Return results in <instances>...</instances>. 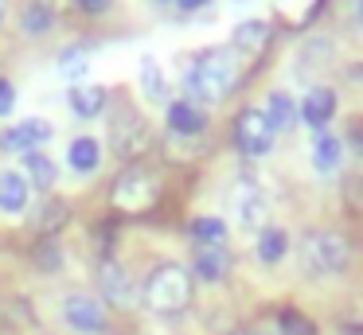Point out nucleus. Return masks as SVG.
I'll return each mask as SVG.
<instances>
[{
  "label": "nucleus",
  "instance_id": "obj_1",
  "mask_svg": "<svg viewBox=\"0 0 363 335\" xmlns=\"http://www.w3.org/2000/svg\"><path fill=\"white\" fill-rule=\"evenodd\" d=\"M188 93L199 101H223L238 82V62H235V51L227 47H211L203 51L196 62L188 67Z\"/></svg>",
  "mask_w": 363,
  "mask_h": 335
},
{
  "label": "nucleus",
  "instance_id": "obj_2",
  "mask_svg": "<svg viewBox=\"0 0 363 335\" xmlns=\"http://www.w3.org/2000/svg\"><path fill=\"white\" fill-rule=\"evenodd\" d=\"M352 261V246L340 230H308L301 238V269L308 277H336Z\"/></svg>",
  "mask_w": 363,
  "mask_h": 335
},
{
  "label": "nucleus",
  "instance_id": "obj_3",
  "mask_svg": "<svg viewBox=\"0 0 363 335\" xmlns=\"http://www.w3.org/2000/svg\"><path fill=\"white\" fill-rule=\"evenodd\" d=\"M145 304L160 316H176L191 304V273L184 265H157L145 280Z\"/></svg>",
  "mask_w": 363,
  "mask_h": 335
},
{
  "label": "nucleus",
  "instance_id": "obj_4",
  "mask_svg": "<svg viewBox=\"0 0 363 335\" xmlns=\"http://www.w3.org/2000/svg\"><path fill=\"white\" fill-rule=\"evenodd\" d=\"M110 144H113V152H118L121 160H137V156H145L152 148L149 121H145L141 113H133V109L118 113L110 121Z\"/></svg>",
  "mask_w": 363,
  "mask_h": 335
},
{
  "label": "nucleus",
  "instance_id": "obj_5",
  "mask_svg": "<svg viewBox=\"0 0 363 335\" xmlns=\"http://www.w3.org/2000/svg\"><path fill=\"white\" fill-rule=\"evenodd\" d=\"M157 195H160L157 176H149V171H141V168H129L118 176L110 199L118 210H149L152 203H157Z\"/></svg>",
  "mask_w": 363,
  "mask_h": 335
},
{
  "label": "nucleus",
  "instance_id": "obj_6",
  "mask_svg": "<svg viewBox=\"0 0 363 335\" xmlns=\"http://www.w3.org/2000/svg\"><path fill=\"white\" fill-rule=\"evenodd\" d=\"M235 144L242 148L246 156H266L274 152V125H269L266 109L250 106L235 117Z\"/></svg>",
  "mask_w": 363,
  "mask_h": 335
},
{
  "label": "nucleus",
  "instance_id": "obj_7",
  "mask_svg": "<svg viewBox=\"0 0 363 335\" xmlns=\"http://www.w3.org/2000/svg\"><path fill=\"white\" fill-rule=\"evenodd\" d=\"M59 312H63V324L79 335H106V327H110L102 300H94V296H86V293H71Z\"/></svg>",
  "mask_w": 363,
  "mask_h": 335
},
{
  "label": "nucleus",
  "instance_id": "obj_8",
  "mask_svg": "<svg viewBox=\"0 0 363 335\" xmlns=\"http://www.w3.org/2000/svg\"><path fill=\"white\" fill-rule=\"evenodd\" d=\"M43 140H51V121H43V117L20 121V125L0 132V148H4V152H35Z\"/></svg>",
  "mask_w": 363,
  "mask_h": 335
},
{
  "label": "nucleus",
  "instance_id": "obj_9",
  "mask_svg": "<svg viewBox=\"0 0 363 335\" xmlns=\"http://www.w3.org/2000/svg\"><path fill=\"white\" fill-rule=\"evenodd\" d=\"M98 280H102V296H106V300H113L118 308H129V304L137 300L133 277H129L118 261H110V257H102V265H98Z\"/></svg>",
  "mask_w": 363,
  "mask_h": 335
},
{
  "label": "nucleus",
  "instance_id": "obj_10",
  "mask_svg": "<svg viewBox=\"0 0 363 335\" xmlns=\"http://www.w3.org/2000/svg\"><path fill=\"white\" fill-rule=\"evenodd\" d=\"M235 215H238V222H242L246 230H258V226L266 222V195H262L254 183H242L235 191Z\"/></svg>",
  "mask_w": 363,
  "mask_h": 335
},
{
  "label": "nucleus",
  "instance_id": "obj_11",
  "mask_svg": "<svg viewBox=\"0 0 363 335\" xmlns=\"http://www.w3.org/2000/svg\"><path fill=\"white\" fill-rule=\"evenodd\" d=\"M340 160H344V140H340L336 132H316V140H313V168L320 171V176H336Z\"/></svg>",
  "mask_w": 363,
  "mask_h": 335
},
{
  "label": "nucleus",
  "instance_id": "obj_12",
  "mask_svg": "<svg viewBox=\"0 0 363 335\" xmlns=\"http://www.w3.org/2000/svg\"><path fill=\"white\" fill-rule=\"evenodd\" d=\"M297 113L305 117V125H328V117L336 113V93L328 90V86H316V90L305 93V101L297 106Z\"/></svg>",
  "mask_w": 363,
  "mask_h": 335
},
{
  "label": "nucleus",
  "instance_id": "obj_13",
  "mask_svg": "<svg viewBox=\"0 0 363 335\" xmlns=\"http://www.w3.org/2000/svg\"><path fill=\"white\" fill-rule=\"evenodd\" d=\"M28 207V179L20 171L4 168L0 171V210L4 215H20Z\"/></svg>",
  "mask_w": 363,
  "mask_h": 335
},
{
  "label": "nucleus",
  "instance_id": "obj_14",
  "mask_svg": "<svg viewBox=\"0 0 363 335\" xmlns=\"http://www.w3.org/2000/svg\"><path fill=\"white\" fill-rule=\"evenodd\" d=\"M67 222H71V207H67L63 199H43L40 207H35V215H32V226L43 234V238L59 234Z\"/></svg>",
  "mask_w": 363,
  "mask_h": 335
},
{
  "label": "nucleus",
  "instance_id": "obj_15",
  "mask_svg": "<svg viewBox=\"0 0 363 335\" xmlns=\"http://www.w3.org/2000/svg\"><path fill=\"white\" fill-rule=\"evenodd\" d=\"M168 129L180 132V137H196V132L207 129V117H203V109H196L191 101H172V106H168Z\"/></svg>",
  "mask_w": 363,
  "mask_h": 335
},
{
  "label": "nucleus",
  "instance_id": "obj_16",
  "mask_svg": "<svg viewBox=\"0 0 363 335\" xmlns=\"http://www.w3.org/2000/svg\"><path fill=\"white\" fill-rule=\"evenodd\" d=\"M230 273V254L227 246H199L196 249V277L203 280H223Z\"/></svg>",
  "mask_w": 363,
  "mask_h": 335
},
{
  "label": "nucleus",
  "instance_id": "obj_17",
  "mask_svg": "<svg viewBox=\"0 0 363 335\" xmlns=\"http://www.w3.org/2000/svg\"><path fill=\"white\" fill-rule=\"evenodd\" d=\"M71 109L79 117H98L106 109V86H94V82H79L71 90Z\"/></svg>",
  "mask_w": 363,
  "mask_h": 335
},
{
  "label": "nucleus",
  "instance_id": "obj_18",
  "mask_svg": "<svg viewBox=\"0 0 363 335\" xmlns=\"http://www.w3.org/2000/svg\"><path fill=\"white\" fill-rule=\"evenodd\" d=\"M98 160H102V144H98L94 137H74L71 144H67V164H71L74 171H94Z\"/></svg>",
  "mask_w": 363,
  "mask_h": 335
},
{
  "label": "nucleus",
  "instance_id": "obj_19",
  "mask_svg": "<svg viewBox=\"0 0 363 335\" xmlns=\"http://www.w3.org/2000/svg\"><path fill=\"white\" fill-rule=\"evenodd\" d=\"M285 254H289V234H285L281 226H266V230L258 234V261L277 265Z\"/></svg>",
  "mask_w": 363,
  "mask_h": 335
},
{
  "label": "nucleus",
  "instance_id": "obj_20",
  "mask_svg": "<svg viewBox=\"0 0 363 335\" xmlns=\"http://www.w3.org/2000/svg\"><path fill=\"white\" fill-rule=\"evenodd\" d=\"M266 39H269V23L266 20H246V23H238L235 28V35H230V47L235 51H262L266 47Z\"/></svg>",
  "mask_w": 363,
  "mask_h": 335
},
{
  "label": "nucleus",
  "instance_id": "obj_21",
  "mask_svg": "<svg viewBox=\"0 0 363 335\" xmlns=\"http://www.w3.org/2000/svg\"><path fill=\"white\" fill-rule=\"evenodd\" d=\"M266 117H269V125H274V132H277V129H289V125L297 121V101H293L285 90H269Z\"/></svg>",
  "mask_w": 363,
  "mask_h": 335
},
{
  "label": "nucleus",
  "instance_id": "obj_22",
  "mask_svg": "<svg viewBox=\"0 0 363 335\" xmlns=\"http://www.w3.org/2000/svg\"><path fill=\"white\" fill-rule=\"evenodd\" d=\"M24 31L28 35H43V31H51L55 28V8L48 4V0H28V8H24Z\"/></svg>",
  "mask_w": 363,
  "mask_h": 335
},
{
  "label": "nucleus",
  "instance_id": "obj_23",
  "mask_svg": "<svg viewBox=\"0 0 363 335\" xmlns=\"http://www.w3.org/2000/svg\"><path fill=\"white\" fill-rule=\"evenodd\" d=\"M191 238L199 246H223L227 242V222L211 218V215H199V218H191Z\"/></svg>",
  "mask_w": 363,
  "mask_h": 335
},
{
  "label": "nucleus",
  "instance_id": "obj_24",
  "mask_svg": "<svg viewBox=\"0 0 363 335\" xmlns=\"http://www.w3.org/2000/svg\"><path fill=\"white\" fill-rule=\"evenodd\" d=\"M141 90L149 101H164L168 98V82L160 74V62L157 59H141Z\"/></svg>",
  "mask_w": 363,
  "mask_h": 335
},
{
  "label": "nucleus",
  "instance_id": "obj_25",
  "mask_svg": "<svg viewBox=\"0 0 363 335\" xmlns=\"http://www.w3.org/2000/svg\"><path fill=\"white\" fill-rule=\"evenodd\" d=\"M24 171H28V183H32V187H40V191L55 187V176H59V171H55V164H51L43 152H28V168H24Z\"/></svg>",
  "mask_w": 363,
  "mask_h": 335
},
{
  "label": "nucleus",
  "instance_id": "obj_26",
  "mask_svg": "<svg viewBox=\"0 0 363 335\" xmlns=\"http://www.w3.org/2000/svg\"><path fill=\"white\" fill-rule=\"evenodd\" d=\"M277 327H281V335H316V324L308 316H301L297 308L277 312Z\"/></svg>",
  "mask_w": 363,
  "mask_h": 335
},
{
  "label": "nucleus",
  "instance_id": "obj_27",
  "mask_svg": "<svg viewBox=\"0 0 363 335\" xmlns=\"http://www.w3.org/2000/svg\"><path fill=\"white\" fill-rule=\"evenodd\" d=\"M32 261H35V269L55 273L59 265H63V254H59V246L51 238H40V242H35V249H32Z\"/></svg>",
  "mask_w": 363,
  "mask_h": 335
},
{
  "label": "nucleus",
  "instance_id": "obj_28",
  "mask_svg": "<svg viewBox=\"0 0 363 335\" xmlns=\"http://www.w3.org/2000/svg\"><path fill=\"white\" fill-rule=\"evenodd\" d=\"M59 70H63V74H74V78H82V74H86V55H82L79 47H74V51H67L63 59H59Z\"/></svg>",
  "mask_w": 363,
  "mask_h": 335
},
{
  "label": "nucleus",
  "instance_id": "obj_29",
  "mask_svg": "<svg viewBox=\"0 0 363 335\" xmlns=\"http://www.w3.org/2000/svg\"><path fill=\"white\" fill-rule=\"evenodd\" d=\"M12 106H16V86L9 78H0V117L12 113Z\"/></svg>",
  "mask_w": 363,
  "mask_h": 335
},
{
  "label": "nucleus",
  "instance_id": "obj_30",
  "mask_svg": "<svg viewBox=\"0 0 363 335\" xmlns=\"http://www.w3.org/2000/svg\"><path fill=\"white\" fill-rule=\"evenodd\" d=\"M74 4H79L86 16H102V12H110V8H113V0H74Z\"/></svg>",
  "mask_w": 363,
  "mask_h": 335
},
{
  "label": "nucleus",
  "instance_id": "obj_31",
  "mask_svg": "<svg viewBox=\"0 0 363 335\" xmlns=\"http://www.w3.org/2000/svg\"><path fill=\"white\" fill-rule=\"evenodd\" d=\"M176 4L184 8V12H196V8H203V4H211V0H176Z\"/></svg>",
  "mask_w": 363,
  "mask_h": 335
},
{
  "label": "nucleus",
  "instance_id": "obj_32",
  "mask_svg": "<svg viewBox=\"0 0 363 335\" xmlns=\"http://www.w3.org/2000/svg\"><path fill=\"white\" fill-rule=\"evenodd\" d=\"M238 335H269V331H262V327H246V331H238Z\"/></svg>",
  "mask_w": 363,
  "mask_h": 335
},
{
  "label": "nucleus",
  "instance_id": "obj_33",
  "mask_svg": "<svg viewBox=\"0 0 363 335\" xmlns=\"http://www.w3.org/2000/svg\"><path fill=\"white\" fill-rule=\"evenodd\" d=\"M355 20H359V28H363V0L355 4Z\"/></svg>",
  "mask_w": 363,
  "mask_h": 335
},
{
  "label": "nucleus",
  "instance_id": "obj_34",
  "mask_svg": "<svg viewBox=\"0 0 363 335\" xmlns=\"http://www.w3.org/2000/svg\"><path fill=\"white\" fill-rule=\"evenodd\" d=\"M4 16H9V4H4V0H0V23H4Z\"/></svg>",
  "mask_w": 363,
  "mask_h": 335
}]
</instances>
